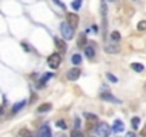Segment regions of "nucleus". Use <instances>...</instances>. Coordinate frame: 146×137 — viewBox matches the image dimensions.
Listing matches in <instances>:
<instances>
[{
	"mask_svg": "<svg viewBox=\"0 0 146 137\" xmlns=\"http://www.w3.org/2000/svg\"><path fill=\"white\" fill-rule=\"evenodd\" d=\"M86 46H88V39H86V34H85V33H82V34L79 36V39H78V47L85 49Z\"/></svg>",
	"mask_w": 146,
	"mask_h": 137,
	"instance_id": "9d476101",
	"label": "nucleus"
},
{
	"mask_svg": "<svg viewBox=\"0 0 146 137\" xmlns=\"http://www.w3.org/2000/svg\"><path fill=\"white\" fill-rule=\"evenodd\" d=\"M126 137H135V134H133V133H127Z\"/></svg>",
	"mask_w": 146,
	"mask_h": 137,
	"instance_id": "2f4dec72",
	"label": "nucleus"
},
{
	"mask_svg": "<svg viewBox=\"0 0 146 137\" xmlns=\"http://www.w3.org/2000/svg\"><path fill=\"white\" fill-rule=\"evenodd\" d=\"M130 68H132L133 72H136V73H142L143 68H145V66H143L142 63H132V64H130Z\"/></svg>",
	"mask_w": 146,
	"mask_h": 137,
	"instance_id": "f8f14e48",
	"label": "nucleus"
},
{
	"mask_svg": "<svg viewBox=\"0 0 146 137\" xmlns=\"http://www.w3.org/2000/svg\"><path fill=\"white\" fill-rule=\"evenodd\" d=\"M53 3H56V5H59L60 7H64V5H63V3L60 2V0H53Z\"/></svg>",
	"mask_w": 146,
	"mask_h": 137,
	"instance_id": "cd10ccee",
	"label": "nucleus"
},
{
	"mask_svg": "<svg viewBox=\"0 0 146 137\" xmlns=\"http://www.w3.org/2000/svg\"><path fill=\"white\" fill-rule=\"evenodd\" d=\"M105 51L108 54H117L120 53V46L117 43H110V44H106L105 46Z\"/></svg>",
	"mask_w": 146,
	"mask_h": 137,
	"instance_id": "423d86ee",
	"label": "nucleus"
},
{
	"mask_svg": "<svg viewBox=\"0 0 146 137\" xmlns=\"http://www.w3.org/2000/svg\"><path fill=\"white\" fill-rule=\"evenodd\" d=\"M52 110V104L50 103H43L37 107V111L39 113H46V111H50Z\"/></svg>",
	"mask_w": 146,
	"mask_h": 137,
	"instance_id": "ddd939ff",
	"label": "nucleus"
},
{
	"mask_svg": "<svg viewBox=\"0 0 146 137\" xmlns=\"http://www.w3.org/2000/svg\"><path fill=\"white\" fill-rule=\"evenodd\" d=\"M72 63L75 64V66H79L82 63V56L80 54H73L72 56Z\"/></svg>",
	"mask_w": 146,
	"mask_h": 137,
	"instance_id": "f3484780",
	"label": "nucleus"
},
{
	"mask_svg": "<svg viewBox=\"0 0 146 137\" xmlns=\"http://www.w3.org/2000/svg\"><path fill=\"white\" fill-rule=\"evenodd\" d=\"M25 106H26V100H22V101L16 103V104L13 106V109H12V113H17V111H19V110H22Z\"/></svg>",
	"mask_w": 146,
	"mask_h": 137,
	"instance_id": "4468645a",
	"label": "nucleus"
},
{
	"mask_svg": "<svg viewBox=\"0 0 146 137\" xmlns=\"http://www.w3.org/2000/svg\"><path fill=\"white\" fill-rule=\"evenodd\" d=\"M140 136H142V137H146V127H145V128L140 131Z\"/></svg>",
	"mask_w": 146,
	"mask_h": 137,
	"instance_id": "c85d7f7f",
	"label": "nucleus"
},
{
	"mask_svg": "<svg viewBox=\"0 0 146 137\" xmlns=\"http://www.w3.org/2000/svg\"><path fill=\"white\" fill-rule=\"evenodd\" d=\"M96 133H98L99 136H102V137H108V136L112 133V127H110L108 123H105V121L98 123V124H96Z\"/></svg>",
	"mask_w": 146,
	"mask_h": 137,
	"instance_id": "7ed1b4c3",
	"label": "nucleus"
},
{
	"mask_svg": "<svg viewBox=\"0 0 146 137\" xmlns=\"http://www.w3.org/2000/svg\"><path fill=\"white\" fill-rule=\"evenodd\" d=\"M109 2H116V0H109Z\"/></svg>",
	"mask_w": 146,
	"mask_h": 137,
	"instance_id": "473e14b6",
	"label": "nucleus"
},
{
	"mask_svg": "<svg viewBox=\"0 0 146 137\" xmlns=\"http://www.w3.org/2000/svg\"><path fill=\"white\" fill-rule=\"evenodd\" d=\"M37 137H52V131H50V127H49L47 124L42 126V127L39 128Z\"/></svg>",
	"mask_w": 146,
	"mask_h": 137,
	"instance_id": "6e6552de",
	"label": "nucleus"
},
{
	"mask_svg": "<svg viewBox=\"0 0 146 137\" xmlns=\"http://www.w3.org/2000/svg\"><path fill=\"white\" fill-rule=\"evenodd\" d=\"M106 77H108V80H109L110 83H117V77L113 76L112 73H106Z\"/></svg>",
	"mask_w": 146,
	"mask_h": 137,
	"instance_id": "a878e982",
	"label": "nucleus"
},
{
	"mask_svg": "<svg viewBox=\"0 0 146 137\" xmlns=\"http://www.w3.org/2000/svg\"><path fill=\"white\" fill-rule=\"evenodd\" d=\"M60 63H62V54L60 53H53L47 57V66L50 68H53V70L60 66Z\"/></svg>",
	"mask_w": 146,
	"mask_h": 137,
	"instance_id": "f03ea898",
	"label": "nucleus"
},
{
	"mask_svg": "<svg viewBox=\"0 0 146 137\" xmlns=\"http://www.w3.org/2000/svg\"><path fill=\"white\" fill-rule=\"evenodd\" d=\"M123 128H125L123 121H122V120H115V123H113V126H112V131H113V133H122Z\"/></svg>",
	"mask_w": 146,
	"mask_h": 137,
	"instance_id": "1a4fd4ad",
	"label": "nucleus"
},
{
	"mask_svg": "<svg viewBox=\"0 0 146 137\" xmlns=\"http://www.w3.org/2000/svg\"><path fill=\"white\" fill-rule=\"evenodd\" d=\"M3 114H5V109L0 106V116H3Z\"/></svg>",
	"mask_w": 146,
	"mask_h": 137,
	"instance_id": "7c9ffc66",
	"label": "nucleus"
},
{
	"mask_svg": "<svg viewBox=\"0 0 146 137\" xmlns=\"http://www.w3.org/2000/svg\"><path fill=\"white\" fill-rule=\"evenodd\" d=\"M79 128H80V119L75 117V130H79Z\"/></svg>",
	"mask_w": 146,
	"mask_h": 137,
	"instance_id": "bb28decb",
	"label": "nucleus"
},
{
	"mask_svg": "<svg viewBox=\"0 0 146 137\" xmlns=\"http://www.w3.org/2000/svg\"><path fill=\"white\" fill-rule=\"evenodd\" d=\"M85 54H86L89 59L95 57V49H93L92 46H86V47H85Z\"/></svg>",
	"mask_w": 146,
	"mask_h": 137,
	"instance_id": "dca6fc26",
	"label": "nucleus"
},
{
	"mask_svg": "<svg viewBox=\"0 0 146 137\" xmlns=\"http://www.w3.org/2000/svg\"><path fill=\"white\" fill-rule=\"evenodd\" d=\"M54 44H56V47L63 53V51H66V43H64V40H62V39H59V37H54Z\"/></svg>",
	"mask_w": 146,
	"mask_h": 137,
	"instance_id": "9b49d317",
	"label": "nucleus"
},
{
	"mask_svg": "<svg viewBox=\"0 0 146 137\" xmlns=\"http://www.w3.org/2000/svg\"><path fill=\"white\" fill-rule=\"evenodd\" d=\"M82 2H83V0H75V2H72V9L75 12H78L82 7Z\"/></svg>",
	"mask_w": 146,
	"mask_h": 137,
	"instance_id": "aec40b11",
	"label": "nucleus"
},
{
	"mask_svg": "<svg viewBox=\"0 0 146 137\" xmlns=\"http://www.w3.org/2000/svg\"><path fill=\"white\" fill-rule=\"evenodd\" d=\"M70 137H85V136H83V133L80 130H72Z\"/></svg>",
	"mask_w": 146,
	"mask_h": 137,
	"instance_id": "b1692460",
	"label": "nucleus"
},
{
	"mask_svg": "<svg viewBox=\"0 0 146 137\" xmlns=\"http://www.w3.org/2000/svg\"><path fill=\"white\" fill-rule=\"evenodd\" d=\"M52 76H53L52 73H46V74H43V77L40 79V86H42V84H44V83L47 82V79H50Z\"/></svg>",
	"mask_w": 146,
	"mask_h": 137,
	"instance_id": "393cba45",
	"label": "nucleus"
},
{
	"mask_svg": "<svg viewBox=\"0 0 146 137\" xmlns=\"http://www.w3.org/2000/svg\"><path fill=\"white\" fill-rule=\"evenodd\" d=\"M22 46H23V49H25L26 51H29V47H27V44H26V43H22Z\"/></svg>",
	"mask_w": 146,
	"mask_h": 137,
	"instance_id": "c756f323",
	"label": "nucleus"
},
{
	"mask_svg": "<svg viewBox=\"0 0 146 137\" xmlns=\"http://www.w3.org/2000/svg\"><path fill=\"white\" fill-rule=\"evenodd\" d=\"M80 68L79 67H72V68H69L67 70V73H66V77H67V80H70V82H76L79 77H80Z\"/></svg>",
	"mask_w": 146,
	"mask_h": 137,
	"instance_id": "20e7f679",
	"label": "nucleus"
},
{
	"mask_svg": "<svg viewBox=\"0 0 146 137\" xmlns=\"http://www.w3.org/2000/svg\"><path fill=\"white\" fill-rule=\"evenodd\" d=\"M60 33L64 37V40H72L73 39V34H75V29H72L69 26V23L64 22V23L60 24Z\"/></svg>",
	"mask_w": 146,
	"mask_h": 137,
	"instance_id": "f257e3e1",
	"label": "nucleus"
},
{
	"mask_svg": "<svg viewBox=\"0 0 146 137\" xmlns=\"http://www.w3.org/2000/svg\"><path fill=\"white\" fill-rule=\"evenodd\" d=\"M137 30L139 32H145L146 30V20H140L137 23Z\"/></svg>",
	"mask_w": 146,
	"mask_h": 137,
	"instance_id": "5701e85b",
	"label": "nucleus"
},
{
	"mask_svg": "<svg viewBox=\"0 0 146 137\" xmlns=\"http://www.w3.org/2000/svg\"><path fill=\"white\" fill-rule=\"evenodd\" d=\"M92 137H95V136H92Z\"/></svg>",
	"mask_w": 146,
	"mask_h": 137,
	"instance_id": "72a5a7b5",
	"label": "nucleus"
},
{
	"mask_svg": "<svg viewBox=\"0 0 146 137\" xmlns=\"http://www.w3.org/2000/svg\"><path fill=\"white\" fill-rule=\"evenodd\" d=\"M100 99H102V100L112 101V103H115V104H120V100L116 99V97H115L112 93H109V92H103V93H100Z\"/></svg>",
	"mask_w": 146,
	"mask_h": 137,
	"instance_id": "0eeeda50",
	"label": "nucleus"
},
{
	"mask_svg": "<svg viewBox=\"0 0 146 137\" xmlns=\"http://www.w3.org/2000/svg\"><path fill=\"white\" fill-rule=\"evenodd\" d=\"M19 136H20V137H33L32 131H30V130H27V128H20Z\"/></svg>",
	"mask_w": 146,
	"mask_h": 137,
	"instance_id": "6ab92c4d",
	"label": "nucleus"
},
{
	"mask_svg": "<svg viewBox=\"0 0 146 137\" xmlns=\"http://www.w3.org/2000/svg\"><path fill=\"white\" fill-rule=\"evenodd\" d=\"M56 126H57L59 128H62V130H66V128H67V124H66V121H64L63 119L57 120V121H56Z\"/></svg>",
	"mask_w": 146,
	"mask_h": 137,
	"instance_id": "4be33fe9",
	"label": "nucleus"
},
{
	"mask_svg": "<svg viewBox=\"0 0 146 137\" xmlns=\"http://www.w3.org/2000/svg\"><path fill=\"white\" fill-rule=\"evenodd\" d=\"M66 20H67V23H69V26L72 29H76L79 26V16L76 13H67L66 14Z\"/></svg>",
	"mask_w": 146,
	"mask_h": 137,
	"instance_id": "39448f33",
	"label": "nucleus"
},
{
	"mask_svg": "<svg viewBox=\"0 0 146 137\" xmlns=\"http://www.w3.org/2000/svg\"><path fill=\"white\" fill-rule=\"evenodd\" d=\"M130 123H132V127H133V130H137V128H139V124H140V119L135 116V117H132Z\"/></svg>",
	"mask_w": 146,
	"mask_h": 137,
	"instance_id": "a211bd4d",
	"label": "nucleus"
},
{
	"mask_svg": "<svg viewBox=\"0 0 146 137\" xmlns=\"http://www.w3.org/2000/svg\"><path fill=\"white\" fill-rule=\"evenodd\" d=\"M83 116H85V119H86L89 123H95V124H98V116H95V114H92V113H85Z\"/></svg>",
	"mask_w": 146,
	"mask_h": 137,
	"instance_id": "2eb2a0df",
	"label": "nucleus"
},
{
	"mask_svg": "<svg viewBox=\"0 0 146 137\" xmlns=\"http://www.w3.org/2000/svg\"><path fill=\"white\" fill-rule=\"evenodd\" d=\"M110 40H113V41H119V40H120V33L116 32V30L112 32V33H110Z\"/></svg>",
	"mask_w": 146,
	"mask_h": 137,
	"instance_id": "412c9836",
	"label": "nucleus"
}]
</instances>
